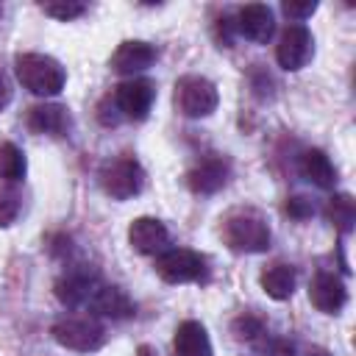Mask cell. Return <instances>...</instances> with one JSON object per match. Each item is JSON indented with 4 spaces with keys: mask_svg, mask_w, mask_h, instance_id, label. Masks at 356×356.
<instances>
[{
    "mask_svg": "<svg viewBox=\"0 0 356 356\" xmlns=\"http://www.w3.org/2000/svg\"><path fill=\"white\" fill-rule=\"evenodd\" d=\"M14 72L17 81L39 97H56L67 83L61 61H56L47 53H19L14 58Z\"/></svg>",
    "mask_w": 356,
    "mask_h": 356,
    "instance_id": "obj_1",
    "label": "cell"
},
{
    "mask_svg": "<svg viewBox=\"0 0 356 356\" xmlns=\"http://www.w3.org/2000/svg\"><path fill=\"white\" fill-rule=\"evenodd\" d=\"M222 239L234 253H264L270 248V225L267 220L253 209H239L225 217L222 222Z\"/></svg>",
    "mask_w": 356,
    "mask_h": 356,
    "instance_id": "obj_2",
    "label": "cell"
},
{
    "mask_svg": "<svg viewBox=\"0 0 356 356\" xmlns=\"http://www.w3.org/2000/svg\"><path fill=\"white\" fill-rule=\"evenodd\" d=\"M97 178H100L103 192L108 197H114V200H128V197L139 195L142 186H145V170H142V164L134 156L108 159L100 167Z\"/></svg>",
    "mask_w": 356,
    "mask_h": 356,
    "instance_id": "obj_3",
    "label": "cell"
},
{
    "mask_svg": "<svg viewBox=\"0 0 356 356\" xmlns=\"http://www.w3.org/2000/svg\"><path fill=\"white\" fill-rule=\"evenodd\" d=\"M220 103V92L217 86L203 78V75H184L175 83V108L189 117V120H200L209 117Z\"/></svg>",
    "mask_w": 356,
    "mask_h": 356,
    "instance_id": "obj_4",
    "label": "cell"
},
{
    "mask_svg": "<svg viewBox=\"0 0 356 356\" xmlns=\"http://www.w3.org/2000/svg\"><path fill=\"white\" fill-rule=\"evenodd\" d=\"M206 256L192 248H167L156 256V273L167 284H192L206 278Z\"/></svg>",
    "mask_w": 356,
    "mask_h": 356,
    "instance_id": "obj_5",
    "label": "cell"
},
{
    "mask_svg": "<svg viewBox=\"0 0 356 356\" xmlns=\"http://www.w3.org/2000/svg\"><path fill=\"white\" fill-rule=\"evenodd\" d=\"M50 334L61 348L78 353H92L106 342V328L95 317H61L53 323Z\"/></svg>",
    "mask_w": 356,
    "mask_h": 356,
    "instance_id": "obj_6",
    "label": "cell"
},
{
    "mask_svg": "<svg viewBox=\"0 0 356 356\" xmlns=\"http://www.w3.org/2000/svg\"><path fill=\"white\" fill-rule=\"evenodd\" d=\"M314 56V36L306 25H286L278 44H275V61L281 70L298 72L303 70Z\"/></svg>",
    "mask_w": 356,
    "mask_h": 356,
    "instance_id": "obj_7",
    "label": "cell"
},
{
    "mask_svg": "<svg viewBox=\"0 0 356 356\" xmlns=\"http://www.w3.org/2000/svg\"><path fill=\"white\" fill-rule=\"evenodd\" d=\"M156 86L147 78H128L114 89V108L125 120H145L153 108Z\"/></svg>",
    "mask_w": 356,
    "mask_h": 356,
    "instance_id": "obj_8",
    "label": "cell"
},
{
    "mask_svg": "<svg viewBox=\"0 0 356 356\" xmlns=\"http://www.w3.org/2000/svg\"><path fill=\"white\" fill-rule=\"evenodd\" d=\"M309 300L317 312L323 314H339L342 306L348 303V289H345V281L337 275V273H317L309 284Z\"/></svg>",
    "mask_w": 356,
    "mask_h": 356,
    "instance_id": "obj_9",
    "label": "cell"
},
{
    "mask_svg": "<svg viewBox=\"0 0 356 356\" xmlns=\"http://www.w3.org/2000/svg\"><path fill=\"white\" fill-rule=\"evenodd\" d=\"M97 284H100L97 273H92V270H86V267H72V270H67V273L56 281V298H58L64 306H70V309L86 306Z\"/></svg>",
    "mask_w": 356,
    "mask_h": 356,
    "instance_id": "obj_10",
    "label": "cell"
},
{
    "mask_svg": "<svg viewBox=\"0 0 356 356\" xmlns=\"http://www.w3.org/2000/svg\"><path fill=\"white\" fill-rule=\"evenodd\" d=\"M128 242L136 253H145V256H156L161 250H167V242H170V231L161 220L156 217H136L131 225H128Z\"/></svg>",
    "mask_w": 356,
    "mask_h": 356,
    "instance_id": "obj_11",
    "label": "cell"
},
{
    "mask_svg": "<svg viewBox=\"0 0 356 356\" xmlns=\"http://www.w3.org/2000/svg\"><path fill=\"white\" fill-rule=\"evenodd\" d=\"M234 28L245 39H250L256 44H264V42H270V36L275 31V19H273L270 6H264V3H248V6L239 8Z\"/></svg>",
    "mask_w": 356,
    "mask_h": 356,
    "instance_id": "obj_12",
    "label": "cell"
},
{
    "mask_svg": "<svg viewBox=\"0 0 356 356\" xmlns=\"http://www.w3.org/2000/svg\"><path fill=\"white\" fill-rule=\"evenodd\" d=\"M156 47L150 42H142V39H128L122 42L114 53H111V70L120 72V75H134V72H142L147 70L153 61H156Z\"/></svg>",
    "mask_w": 356,
    "mask_h": 356,
    "instance_id": "obj_13",
    "label": "cell"
},
{
    "mask_svg": "<svg viewBox=\"0 0 356 356\" xmlns=\"http://www.w3.org/2000/svg\"><path fill=\"white\" fill-rule=\"evenodd\" d=\"M86 306L95 314H103V317H111V320H125V317H134V312H136L134 300L120 286L103 284V281L95 286V292H92V298H89Z\"/></svg>",
    "mask_w": 356,
    "mask_h": 356,
    "instance_id": "obj_14",
    "label": "cell"
},
{
    "mask_svg": "<svg viewBox=\"0 0 356 356\" xmlns=\"http://www.w3.org/2000/svg\"><path fill=\"white\" fill-rule=\"evenodd\" d=\"M28 128L42 136H67L70 111L58 103H39L28 108Z\"/></svg>",
    "mask_w": 356,
    "mask_h": 356,
    "instance_id": "obj_15",
    "label": "cell"
},
{
    "mask_svg": "<svg viewBox=\"0 0 356 356\" xmlns=\"http://www.w3.org/2000/svg\"><path fill=\"white\" fill-rule=\"evenodd\" d=\"M225 181H228V164L222 159H203L186 175V184L195 195H214L225 186Z\"/></svg>",
    "mask_w": 356,
    "mask_h": 356,
    "instance_id": "obj_16",
    "label": "cell"
},
{
    "mask_svg": "<svg viewBox=\"0 0 356 356\" xmlns=\"http://www.w3.org/2000/svg\"><path fill=\"white\" fill-rule=\"evenodd\" d=\"M172 350H175V356H214L211 339H209L203 323H197V320H184L175 328Z\"/></svg>",
    "mask_w": 356,
    "mask_h": 356,
    "instance_id": "obj_17",
    "label": "cell"
},
{
    "mask_svg": "<svg viewBox=\"0 0 356 356\" xmlns=\"http://www.w3.org/2000/svg\"><path fill=\"white\" fill-rule=\"evenodd\" d=\"M300 175L309 184L320 186V189H331L337 184V170H334L331 159L320 147H312V150H306L300 156Z\"/></svg>",
    "mask_w": 356,
    "mask_h": 356,
    "instance_id": "obj_18",
    "label": "cell"
},
{
    "mask_svg": "<svg viewBox=\"0 0 356 356\" xmlns=\"http://www.w3.org/2000/svg\"><path fill=\"white\" fill-rule=\"evenodd\" d=\"M295 267L289 264H273L261 273V289L273 298V300H286L295 292Z\"/></svg>",
    "mask_w": 356,
    "mask_h": 356,
    "instance_id": "obj_19",
    "label": "cell"
},
{
    "mask_svg": "<svg viewBox=\"0 0 356 356\" xmlns=\"http://www.w3.org/2000/svg\"><path fill=\"white\" fill-rule=\"evenodd\" d=\"M325 217L328 222L339 231V234H348L356 222V200L348 195V192H339L334 195L328 203H325Z\"/></svg>",
    "mask_w": 356,
    "mask_h": 356,
    "instance_id": "obj_20",
    "label": "cell"
},
{
    "mask_svg": "<svg viewBox=\"0 0 356 356\" xmlns=\"http://www.w3.org/2000/svg\"><path fill=\"white\" fill-rule=\"evenodd\" d=\"M25 170H28L25 153L14 142H3L0 145V178L8 184H17L25 178Z\"/></svg>",
    "mask_w": 356,
    "mask_h": 356,
    "instance_id": "obj_21",
    "label": "cell"
},
{
    "mask_svg": "<svg viewBox=\"0 0 356 356\" xmlns=\"http://www.w3.org/2000/svg\"><path fill=\"white\" fill-rule=\"evenodd\" d=\"M19 209H22L19 192L11 186H0V228H8L19 217Z\"/></svg>",
    "mask_w": 356,
    "mask_h": 356,
    "instance_id": "obj_22",
    "label": "cell"
},
{
    "mask_svg": "<svg viewBox=\"0 0 356 356\" xmlns=\"http://www.w3.org/2000/svg\"><path fill=\"white\" fill-rule=\"evenodd\" d=\"M281 11L292 19V25H303V19H309L317 11V0H286L281 3Z\"/></svg>",
    "mask_w": 356,
    "mask_h": 356,
    "instance_id": "obj_23",
    "label": "cell"
},
{
    "mask_svg": "<svg viewBox=\"0 0 356 356\" xmlns=\"http://www.w3.org/2000/svg\"><path fill=\"white\" fill-rule=\"evenodd\" d=\"M42 8H44L47 17H56V19H61V22H70V19H75V17H81V14L86 11L83 3H70V0H61V3H44Z\"/></svg>",
    "mask_w": 356,
    "mask_h": 356,
    "instance_id": "obj_24",
    "label": "cell"
},
{
    "mask_svg": "<svg viewBox=\"0 0 356 356\" xmlns=\"http://www.w3.org/2000/svg\"><path fill=\"white\" fill-rule=\"evenodd\" d=\"M261 331H264L261 320H256V317H250V314H245V317H239V320L234 323V334H236L239 339H256Z\"/></svg>",
    "mask_w": 356,
    "mask_h": 356,
    "instance_id": "obj_25",
    "label": "cell"
},
{
    "mask_svg": "<svg viewBox=\"0 0 356 356\" xmlns=\"http://www.w3.org/2000/svg\"><path fill=\"white\" fill-rule=\"evenodd\" d=\"M286 214H289V217H295V220H306V217H312V214H314V206H312V200H309V197L295 195V197H289V200H286Z\"/></svg>",
    "mask_w": 356,
    "mask_h": 356,
    "instance_id": "obj_26",
    "label": "cell"
},
{
    "mask_svg": "<svg viewBox=\"0 0 356 356\" xmlns=\"http://www.w3.org/2000/svg\"><path fill=\"white\" fill-rule=\"evenodd\" d=\"M267 356H295V348H292L289 342H284V339H275V342L270 345Z\"/></svg>",
    "mask_w": 356,
    "mask_h": 356,
    "instance_id": "obj_27",
    "label": "cell"
},
{
    "mask_svg": "<svg viewBox=\"0 0 356 356\" xmlns=\"http://www.w3.org/2000/svg\"><path fill=\"white\" fill-rule=\"evenodd\" d=\"M11 103V81L6 78V72L0 70V111Z\"/></svg>",
    "mask_w": 356,
    "mask_h": 356,
    "instance_id": "obj_28",
    "label": "cell"
}]
</instances>
